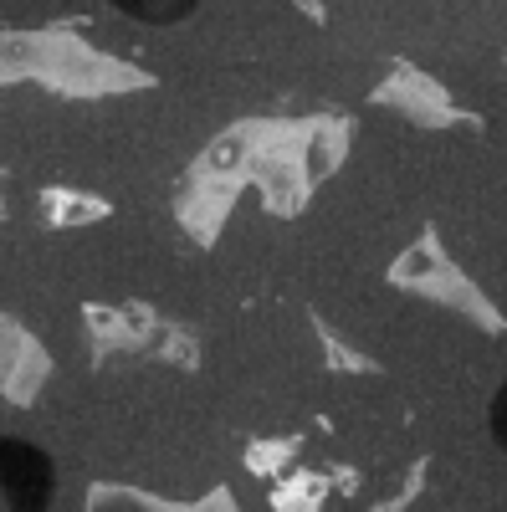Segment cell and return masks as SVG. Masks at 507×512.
Segmentation results:
<instances>
[{
    "instance_id": "cell-2",
    "label": "cell",
    "mask_w": 507,
    "mask_h": 512,
    "mask_svg": "<svg viewBox=\"0 0 507 512\" xmlns=\"http://www.w3.org/2000/svg\"><path fill=\"white\" fill-rule=\"evenodd\" d=\"M108 6H118L123 16H134L144 26H175L200 6V0H108Z\"/></svg>"
},
{
    "instance_id": "cell-3",
    "label": "cell",
    "mask_w": 507,
    "mask_h": 512,
    "mask_svg": "<svg viewBox=\"0 0 507 512\" xmlns=\"http://www.w3.org/2000/svg\"><path fill=\"white\" fill-rule=\"evenodd\" d=\"M492 436H497V446H507V384H502L497 400H492Z\"/></svg>"
},
{
    "instance_id": "cell-1",
    "label": "cell",
    "mask_w": 507,
    "mask_h": 512,
    "mask_svg": "<svg viewBox=\"0 0 507 512\" xmlns=\"http://www.w3.org/2000/svg\"><path fill=\"white\" fill-rule=\"evenodd\" d=\"M0 497L11 512H52L57 497L52 456L21 436H0Z\"/></svg>"
}]
</instances>
